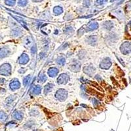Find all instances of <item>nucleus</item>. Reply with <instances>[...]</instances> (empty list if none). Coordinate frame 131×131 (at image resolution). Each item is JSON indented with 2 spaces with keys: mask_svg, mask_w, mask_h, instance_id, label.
Segmentation results:
<instances>
[{
  "mask_svg": "<svg viewBox=\"0 0 131 131\" xmlns=\"http://www.w3.org/2000/svg\"><path fill=\"white\" fill-rule=\"evenodd\" d=\"M98 24L96 22L93 21V22H90V23L88 24L87 27H86V29H85V32H91V31H94L95 30L98 29Z\"/></svg>",
  "mask_w": 131,
  "mask_h": 131,
  "instance_id": "nucleus-8",
  "label": "nucleus"
},
{
  "mask_svg": "<svg viewBox=\"0 0 131 131\" xmlns=\"http://www.w3.org/2000/svg\"><path fill=\"white\" fill-rule=\"evenodd\" d=\"M41 91V87L39 85H36L33 88V90H32V93L34 94H36L38 95L39 94H40Z\"/></svg>",
  "mask_w": 131,
  "mask_h": 131,
  "instance_id": "nucleus-21",
  "label": "nucleus"
},
{
  "mask_svg": "<svg viewBox=\"0 0 131 131\" xmlns=\"http://www.w3.org/2000/svg\"><path fill=\"white\" fill-rule=\"evenodd\" d=\"M107 2H108V0H96V1H95L96 5L98 6L104 5Z\"/></svg>",
  "mask_w": 131,
  "mask_h": 131,
  "instance_id": "nucleus-27",
  "label": "nucleus"
},
{
  "mask_svg": "<svg viewBox=\"0 0 131 131\" xmlns=\"http://www.w3.org/2000/svg\"><path fill=\"white\" fill-rule=\"evenodd\" d=\"M55 97L59 101L64 102L68 97V92L64 89H59L56 91L55 94Z\"/></svg>",
  "mask_w": 131,
  "mask_h": 131,
  "instance_id": "nucleus-3",
  "label": "nucleus"
},
{
  "mask_svg": "<svg viewBox=\"0 0 131 131\" xmlns=\"http://www.w3.org/2000/svg\"><path fill=\"white\" fill-rule=\"evenodd\" d=\"M111 1V2H114L115 1H116V0H110Z\"/></svg>",
  "mask_w": 131,
  "mask_h": 131,
  "instance_id": "nucleus-39",
  "label": "nucleus"
},
{
  "mask_svg": "<svg viewBox=\"0 0 131 131\" xmlns=\"http://www.w3.org/2000/svg\"><path fill=\"white\" fill-rule=\"evenodd\" d=\"M28 4V0H18V5L20 7H25Z\"/></svg>",
  "mask_w": 131,
  "mask_h": 131,
  "instance_id": "nucleus-26",
  "label": "nucleus"
},
{
  "mask_svg": "<svg viewBox=\"0 0 131 131\" xmlns=\"http://www.w3.org/2000/svg\"><path fill=\"white\" fill-rule=\"evenodd\" d=\"M7 118V114L3 111H0V121H5Z\"/></svg>",
  "mask_w": 131,
  "mask_h": 131,
  "instance_id": "nucleus-25",
  "label": "nucleus"
},
{
  "mask_svg": "<svg viewBox=\"0 0 131 131\" xmlns=\"http://www.w3.org/2000/svg\"><path fill=\"white\" fill-rule=\"evenodd\" d=\"M5 3L7 5L14 6L16 3V0H5Z\"/></svg>",
  "mask_w": 131,
  "mask_h": 131,
  "instance_id": "nucleus-28",
  "label": "nucleus"
},
{
  "mask_svg": "<svg viewBox=\"0 0 131 131\" xmlns=\"http://www.w3.org/2000/svg\"><path fill=\"white\" fill-rule=\"evenodd\" d=\"M36 51V48H35V45H33L32 47L31 48V52H32V55H34Z\"/></svg>",
  "mask_w": 131,
  "mask_h": 131,
  "instance_id": "nucleus-35",
  "label": "nucleus"
},
{
  "mask_svg": "<svg viewBox=\"0 0 131 131\" xmlns=\"http://www.w3.org/2000/svg\"><path fill=\"white\" fill-rule=\"evenodd\" d=\"M32 43H33V39H32V38L31 37L28 36V37H26L24 39V44H25V45L30 46Z\"/></svg>",
  "mask_w": 131,
  "mask_h": 131,
  "instance_id": "nucleus-24",
  "label": "nucleus"
},
{
  "mask_svg": "<svg viewBox=\"0 0 131 131\" xmlns=\"http://www.w3.org/2000/svg\"><path fill=\"white\" fill-rule=\"evenodd\" d=\"M64 32L66 35H71L72 34H73V28L71 27V26H67L64 30Z\"/></svg>",
  "mask_w": 131,
  "mask_h": 131,
  "instance_id": "nucleus-23",
  "label": "nucleus"
},
{
  "mask_svg": "<svg viewBox=\"0 0 131 131\" xmlns=\"http://www.w3.org/2000/svg\"><path fill=\"white\" fill-rule=\"evenodd\" d=\"M10 54V51L8 48L4 47L0 49V58H3L9 56Z\"/></svg>",
  "mask_w": 131,
  "mask_h": 131,
  "instance_id": "nucleus-12",
  "label": "nucleus"
},
{
  "mask_svg": "<svg viewBox=\"0 0 131 131\" xmlns=\"http://www.w3.org/2000/svg\"><path fill=\"white\" fill-rule=\"evenodd\" d=\"M56 64L58 65L63 66L66 64V58L63 56H58V58H56Z\"/></svg>",
  "mask_w": 131,
  "mask_h": 131,
  "instance_id": "nucleus-17",
  "label": "nucleus"
},
{
  "mask_svg": "<svg viewBox=\"0 0 131 131\" xmlns=\"http://www.w3.org/2000/svg\"><path fill=\"white\" fill-rule=\"evenodd\" d=\"M61 1H62V0H61Z\"/></svg>",
  "mask_w": 131,
  "mask_h": 131,
  "instance_id": "nucleus-40",
  "label": "nucleus"
},
{
  "mask_svg": "<svg viewBox=\"0 0 131 131\" xmlns=\"http://www.w3.org/2000/svg\"><path fill=\"white\" fill-rule=\"evenodd\" d=\"M22 35V30L21 28H15L11 31V35L13 37H18Z\"/></svg>",
  "mask_w": 131,
  "mask_h": 131,
  "instance_id": "nucleus-18",
  "label": "nucleus"
},
{
  "mask_svg": "<svg viewBox=\"0 0 131 131\" xmlns=\"http://www.w3.org/2000/svg\"><path fill=\"white\" fill-rule=\"evenodd\" d=\"M11 73V66L8 63H5L0 66V75L8 76Z\"/></svg>",
  "mask_w": 131,
  "mask_h": 131,
  "instance_id": "nucleus-1",
  "label": "nucleus"
},
{
  "mask_svg": "<svg viewBox=\"0 0 131 131\" xmlns=\"http://www.w3.org/2000/svg\"><path fill=\"white\" fill-rule=\"evenodd\" d=\"M68 47V44L66 43L63 44V45L61 46V47H60V49L61 50V51H62V50L66 49Z\"/></svg>",
  "mask_w": 131,
  "mask_h": 131,
  "instance_id": "nucleus-34",
  "label": "nucleus"
},
{
  "mask_svg": "<svg viewBox=\"0 0 131 131\" xmlns=\"http://www.w3.org/2000/svg\"><path fill=\"white\" fill-rule=\"evenodd\" d=\"M34 122L30 121H28V122L26 123V124L24 125V127L25 128H30L34 126Z\"/></svg>",
  "mask_w": 131,
  "mask_h": 131,
  "instance_id": "nucleus-29",
  "label": "nucleus"
},
{
  "mask_svg": "<svg viewBox=\"0 0 131 131\" xmlns=\"http://www.w3.org/2000/svg\"><path fill=\"white\" fill-rule=\"evenodd\" d=\"M58 70L55 67L50 68L49 70H48V75L51 77H55L58 75Z\"/></svg>",
  "mask_w": 131,
  "mask_h": 131,
  "instance_id": "nucleus-13",
  "label": "nucleus"
},
{
  "mask_svg": "<svg viewBox=\"0 0 131 131\" xmlns=\"http://www.w3.org/2000/svg\"><path fill=\"white\" fill-rule=\"evenodd\" d=\"M13 117L15 118V119L21 121V120H22V119H23L24 114L22 112H21V111H20L16 110L13 112Z\"/></svg>",
  "mask_w": 131,
  "mask_h": 131,
  "instance_id": "nucleus-14",
  "label": "nucleus"
},
{
  "mask_svg": "<svg viewBox=\"0 0 131 131\" xmlns=\"http://www.w3.org/2000/svg\"><path fill=\"white\" fill-rule=\"evenodd\" d=\"M120 50H121V52L123 55H127L130 54L131 52V43L128 41L124 42L121 45Z\"/></svg>",
  "mask_w": 131,
  "mask_h": 131,
  "instance_id": "nucleus-4",
  "label": "nucleus"
},
{
  "mask_svg": "<svg viewBox=\"0 0 131 131\" xmlns=\"http://www.w3.org/2000/svg\"><path fill=\"white\" fill-rule=\"evenodd\" d=\"M92 102H93V104L94 106L96 107H96H98V106L100 104V103L96 98H93V99H92Z\"/></svg>",
  "mask_w": 131,
  "mask_h": 131,
  "instance_id": "nucleus-31",
  "label": "nucleus"
},
{
  "mask_svg": "<svg viewBox=\"0 0 131 131\" xmlns=\"http://www.w3.org/2000/svg\"><path fill=\"white\" fill-rule=\"evenodd\" d=\"M95 78H96V79H97V81H102V77L100 76H98V75H96Z\"/></svg>",
  "mask_w": 131,
  "mask_h": 131,
  "instance_id": "nucleus-36",
  "label": "nucleus"
},
{
  "mask_svg": "<svg viewBox=\"0 0 131 131\" xmlns=\"http://www.w3.org/2000/svg\"><path fill=\"white\" fill-rule=\"evenodd\" d=\"M43 0H32V1L34 2H41Z\"/></svg>",
  "mask_w": 131,
  "mask_h": 131,
  "instance_id": "nucleus-38",
  "label": "nucleus"
},
{
  "mask_svg": "<svg viewBox=\"0 0 131 131\" xmlns=\"http://www.w3.org/2000/svg\"><path fill=\"white\" fill-rule=\"evenodd\" d=\"M70 80V77L66 73H62L57 79V82L59 85H65Z\"/></svg>",
  "mask_w": 131,
  "mask_h": 131,
  "instance_id": "nucleus-6",
  "label": "nucleus"
},
{
  "mask_svg": "<svg viewBox=\"0 0 131 131\" xmlns=\"http://www.w3.org/2000/svg\"><path fill=\"white\" fill-rule=\"evenodd\" d=\"M85 32V29L83 28H81V29L79 30L78 32H77V34H78L79 36H81V35H82L83 34H84Z\"/></svg>",
  "mask_w": 131,
  "mask_h": 131,
  "instance_id": "nucleus-33",
  "label": "nucleus"
},
{
  "mask_svg": "<svg viewBox=\"0 0 131 131\" xmlns=\"http://www.w3.org/2000/svg\"><path fill=\"white\" fill-rule=\"evenodd\" d=\"M4 81H5L4 79L0 78V83H4Z\"/></svg>",
  "mask_w": 131,
  "mask_h": 131,
  "instance_id": "nucleus-37",
  "label": "nucleus"
},
{
  "mask_svg": "<svg viewBox=\"0 0 131 131\" xmlns=\"http://www.w3.org/2000/svg\"><path fill=\"white\" fill-rule=\"evenodd\" d=\"M90 5V0H84L83 1V6L85 7H89Z\"/></svg>",
  "mask_w": 131,
  "mask_h": 131,
  "instance_id": "nucleus-32",
  "label": "nucleus"
},
{
  "mask_svg": "<svg viewBox=\"0 0 131 131\" xmlns=\"http://www.w3.org/2000/svg\"><path fill=\"white\" fill-rule=\"evenodd\" d=\"M81 64L80 63V62L76 59H73L70 62V65H69V68L73 72H77L81 70Z\"/></svg>",
  "mask_w": 131,
  "mask_h": 131,
  "instance_id": "nucleus-2",
  "label": "nucleus"
},
{
  "mask_svg": "<svg viewBox=\"0 0 131 131\" xmlns=\"http://www.w3.org/2000/svg\"><path fill=\"white\" fill-rule=\"evenodd\" d=\"M16 96L15 95H11L9 96L7 99H6L5 104L7 106H9L12 104V102H13V101L16 99Z\"/></svg>",
  "mask_w": 131,
  "mask_h": 131,
  "instance_id": "nucleus-20",
  "label": "nucleus"
},
{
  "mask_svg": "<svg viewBox=\"0 0 131 131\" xmlns=\"http://www.w3.org/2000/svg\"><path fill=\"white\" fill-rule=\"evenodd\" d=\"M29 56L27 54H26V53H23L18 59V64H21V65H25V64H26L29 62Z\"/></svg>",
  "mask_w": 131,
  "mask_h": 131,
  "instance_id": "nucleus-7",
  "label": "nucleus"
},
{
  "mask_svg": "<svg viewBox=\"0 0 131 131\" xmlns=\"http://www.w3.org/2000/svg\"><path fill=\"white\" fill-rule=\"evenodd\" d=\"M53 87H54V85L52 83H47L44 88V94H47L51 93L52 91V89H53Z\"/></svg>",
  "mask_w": 131,
  "mask_h": 131,
  "instance_id": "nucleus-16",
  "label": "nucleus"
},
{
  "mask_svg": "<svg viewBox=\"0 0 131 131\" xmlns=\"http://www.w3.org/2000/svg\"><path fill=\"white\" fill-rule=\"evenodd\" d=\"M111 61L110 58L108 57L104 58L100 64V68L103 70H108L111 67Z\"/></svg>",
  "mask_w": 131,
  "mask_h": 131,
  "instance_id": "nucleus-5",
  "label": "nucleus"
},
{
  "mask_svg": "<svg viewBox=\"0 0 131 131\" xmlns=\"http://www.w3.org/2000/svg\"><path fill=\"white\" fill-rule=\"evenodd\" d=\"M83 71L87 75H88L89 76H93L94 74V73L95 72V68L93 66H85L83 68Z\"/></svg>",
  "mask_w": 131,
  "mask_h": 131,
  "instance_id": "nucleus-10",
  "label": "nucleus"
},
{
  "mask_svg": "<svg viewBox=\"0 0 131 131\" xmlns=\"http://www.w3.org/2000/svg\"><path fill=\"white\" fill-rule=\"evenodd\" d=\"M9 87H10V89H11V90H16L21 87V83L18 79H15L12 80V81L10 83Z\"/></svg>",
  "mask_w": 131,
  "mask_h": 131,
  "instance_id": "nucleus-9",
  "label": "nucleus"
},
{
  "mask_svg": "<svg viewBox=\"0 0 131 131\" xmlns=\"http://www.w3.org/2000/svg\"><path fill=\"white\" fill-rule=\"evenodd\" d=\"M47 79V76H45V74H44V73H40V74L39 75V77H38V82L43 83L44 82L46 81Z\"/></svg>",
  "mask_w": 131,
  "mask_h": 131,
  "instance_id": "nucleus-22",
  "label": "nucleus"
},
{
  "mask_svg": "<svg viewBox=\"0 0 131 131\" xmlns=\"http://www.w3.org/2000/svg\"><path fill=\"white\" fill-rule=\"evenodd\" d=\"M53 13L56 16L61 15L62 13H63V9L60 6H56L53 9Z\"/></svg>",
  "mask_w": 131,
  "mask_h": 131,
  "instance_id": "nucleus-19",
  "label": "nucleus"
},
{
  "mask_svg": "<svg viewBox=\"0 0 131 131\" xmlns=\"http://www.w3.org/2000/svg\"><path fill=\"white\" fill-rule=\"evenodd\" d=\"M102 27L107 30H110L114 27V23L111 21H106L102 24Z\"/></svg>",
  "mask_w": 131,
  "mask_h": 131,
  "instance_id": "nucleus-15",
  "label": "nucleus"
},
{
  "mask_svg": "<svg viewBox=\"0 0 131 131\" xmlns=\"http://www.w3.org/2000/svg\"><path fill=\"white\" fill-rule=\"evenodd\" d=\"M98 38L96 35H90L86 38V42L90 45H95L97 43Z\"/></svg>",
  "mask_w": 131,
  "mask_h": 131,
  "instance_id": "nucleus-11",
  "label": "nucleus"
},
{
  "mask_svg": "<svg viewBox=\"0 0 131 131\" xmlns=\"http://www.w3.org/2000/svg\"><path fill=\"white\" fill-rule=\"evenodd\" d=\"M30 80V76H27L26 77H25L23 79V85L24 86H27V85L29 83Z\"/></svg>",
  "mask_w": 131,
  "mask_h": 131,
  "instance_id": "nucleus-30",
  "label": "nucleus"
}]
</instances>
